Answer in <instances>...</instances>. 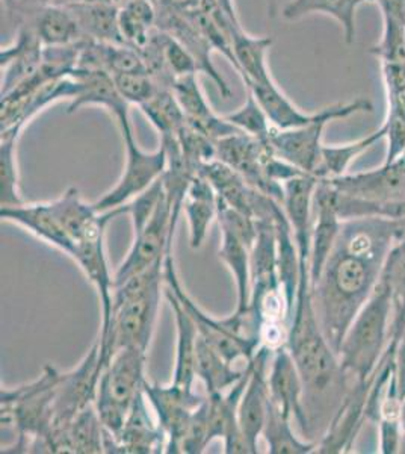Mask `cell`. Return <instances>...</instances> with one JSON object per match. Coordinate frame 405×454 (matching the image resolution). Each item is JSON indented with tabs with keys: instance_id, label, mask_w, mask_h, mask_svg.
<instances>
[{
	"instance_id": "cell-11",
	"label": "cell",
	"mask_w": 405,
	"mask_h": 454,
	"mask_svg": "<svg viewBox=\"0 0 405 454\" xmlns=\"http://www.w3.org/2000/svg\"><path fill=\"white\" fill-rule=\"evenodd\" d=\"M271 403L280 412L293 419L304 436H312V426L304 406V383L297 364L286 346L272 351L268 368Z\"/></svg>"
},
{
	"instance_id": "cell-3",
	"label": "cell",
	"mask_w": 405,
	"mask_h": 454,
	"mask_svg": "<svg viewBox=\"0 0 405 454\" xmlns=\"http://www.w3.org/2000/svg\"><path fill=\"white\" fill-rule=\"evenodd\" d=\"M333 186L339 217L405 220V152L380 168L327 177Z\"/></svg>"
},
{
	"instance_id": "cell-37",
	"label": "cell",
	"mask_w": 405,
	"mask_h": 454,
	"mask_svg": "<svg viewBox=\"0 0 405 454\" xmlns=\"http://www.w3.org/2000/svg\"><path fill=\"white\" fill-rule=\"evenodd\" d=\"M224 117L233 126H237L241 132L250 135L253 138L262 141V143L269 141V135L274 129V126L268 119L267 113L257 102L254 94L248 91V90H246L245 104L242 105L241 108L235 111V113L227 114Z\"/></svg>"
},
{
	"instance_id": "cell-22",
	"label": "cell",
	"mask_w": 405,
	"mask_h": 454,
	"mask_svg": "<svg viewBox=\"0 0 405 454\" xmlns=\"http://www.w3.org/2000/svg\"><path fill=\"white\" fill-rule=\"evenodd\" d=\"M183 211L190 226L191 248L199 250L205 243L212 222L218 218V196L203 176L197 175L191 182L183 200Z\"/></svg>"
},
{
	"instance_id": "cell-1",
	"label": "cell",
	"mask_w": 405,
	"mask_h": 454,
	"mask_svg": "<svg viewBox=\"0 0 405 454\" xmlns=\"http://www.w3.org/2000/svg\"><path fill=\"white\" fill-rule=\"evenodd\" d=\"M405 237V220H344L329 259L312 285L313 305L330 346L339 355L349 325L380 282L390 250Z\"/></svg>"
},
{
	"instance_id": "cell-29",
	"label": "cell",
	"mask_w": 405,
	"mask_h": 454,
	"mask_svg": "<svg viewBox=\"0 0 405 454\" xmlns=\"http://www.w3.org/2000/svg\"><path fill=\"white\" fill-rule=\"evenodd\" d=\"M375 4L383 17V35L370 53L380 62L405 61V0H363Z\"/></svg>"
},
{
	"instance_id": "cell-21",
	"label": "cell",
	"mask_w": 405,
	"mask_h": 454,
	"mask_svg": "<svg viewBox=\"0 0 405 454\" xmlns=\"http://www.w3.org/2000/svg\"><path fill=\"white\" fill-rule=\"evenodd\" d=\"M165 280V279H164ZM164 294L168 300L171 309L175 312V329H177V344H175V365L173 372V383L177 387L194 391L195 362H197V344H199V329L191 315L186 312L179 299L165 285Z\"/></svg>"
},
{
	"instance_id": "cell-39",
	"label": "cell",
	"mask_w": 405,
	"mask_h": 454,
	"mask_svg": "<svg viewBox=\"0 0 405 454\" xmlns=\"http://www.w3.org/2000/svg\"><path fill=\"white\" fill-rule=\"evenodd\" d=\"M209 444V403L206 395L205 402L195 409L186 427L185 436L182 441V453L200 454Z\"/></svg>"
},
{
	"instance_id": "cell-14",
	"label": "cell",
	"mask_w": 405,
	"mask_h": 454,
	"mask_svg": "<svg viewBox=\"0 0 405 454\" xmlns=\"http://www.w3.org/2000/svg\"><path fill=\"white\" fill-rule=\"evenodd\" d=\"M330 121L333 120H318L315 123L293 129L274 128L268 145L278 158L297 167L298 170L318 176L323 162V129Z\"/></svg>"
},
{
	"instance_id": "cell-33",
	"label": "cell",
	"mask_w": 405,
	"mask_h": 454,
	"mask_svg": "<svg viewBox=\"0 0 405 454\" xmlns=\"http://www.w3.org/2000/svg\"><path fill=\"white\" fill-rule=\"evenodd\" d=\"M292 419L280 412L269 398L267 423L263 427L262 438L268 445V453L271 454H308L316 453L318 442L303 441L295 434Z\"/></svg>"
},
{
	"instance_id": "cell-10",
	"label": "cell",
	"mask_w": 405,
	"mask_h": 454,
	"mask_svg": "<svg viewBox=\"0 0 405 454\" xmlns=\"http://www.w3.org/2000/svg\"><path fill=\"white\" fill-rule=\"evenodd\" d=\"M144 394L168 439L165 453H182V441L191 417L206 397L173 382L169 385L145 382Z\"/></svg>"
},
{
	"instance_id": "cell-27",
	"label": "cell",
	"mask_w": 405,
	"mask_h": 454,
	"mask_svg": "<svg viewBox=\"0 0 405 454\" xmlns=\"http://www.w3.org/2000/svg\"><path fill=\"white\" fill-rule=\"evenodd\" d=\"M221 229V261L226 263L237 284L238 312L246 310L252 300V248L229 227Z\"/></svg>"
},
{
	"instance_id": "cell-17",
	"label": "cell",
	"mask_w": 405,
	"mask_h": 454,
	"mask_svg": "<svg viewBox=\"0 0 405 454\" xmlns=\"http://www.w3.org/2000/svg\"><path fill=\"white\" fill-rule=\"evenodd\" d=\"M342 218L339 217L333 186L327 179H319L313 194L312 205V254H310V282L318 280L323 265L329 259L339 232Z\"/></svg>"
},
{
	"instance_id": "cell-2",
	"label": "cell",
	"mask_w": 405,
	"mask_h": 454,
	"mask_svg": "<svg viewBox=\"0 0 405 454\" xmlns=\"http://www.w3.org/2000/svg\"><path fill=\"white\" fill-rule=\"evenodd\" d=\"M164 263H154L113 288L111 320L97 340L103 368L121 348L149 351L165 286Z\"/></svg>"
},
{
	"instance_id": "cell-16",
	"label": "cell",
	"mask_w": 405,
	"mask_h": 454,
	"mask_svg": "<svg viewBox=\"0 0 405 454\" xmlns=\"http://www.w3.org/2000/svg\"><path fill=\"white\" fill-rule=\"evenodd\" d=\"M158 27L185 47L197 62L199 72L205 73L206 76H209L215 82L222 98H230V87L227 85L226 79L221 76V73L216 70L212 62L214 47L201 31L200 27L186 11L179 12V11L158 10Z\"/></svg>"
},
{
	"instance_id": "cell-40",
	"label": "cell",
	"mask_w": 405,
	"mask_h": 454,
	"mask_svg": "<svg viewBox=\"0 0 405 454\" xmlns=\"http://www.w3.org/2000/svg\"><path fill=\"white\" fill-rule=\"evenodd\" d=\"M162 52H164L165 66L175 81L182 76L200 73L192 55L177 40L164 31H162Z\"/></svg>"
},
{
	"instance_id": "cell-9",
	"label": "cell",
	"mask_w": 405,
	"mask_h": 454,
	"mask_svg": "<svg viewBox=\"0 0 405 454\" xmlns=\"http://www.w3.org/2000/svg\"><path fill=\"white\" fill-rule=\"evenodd\" d=\"M246 90L254 94V98L267 113L268 119L276 129L301 128L323 119H331L334 121V120L347 119L354 114L372 113L374 109L368 98H360L347 104L331 105L321 109L318 113H306L303 109L298 108L297 105L283 93L272 78L265 82L252 83L250 87H246Z\"/></svg>"
},
{
	"instance_id": "cell-6",
	"label": "cell",
	"mask_w": 405,
	"mask_h": 454,
	"mask_svg": "<svg viewBox=\"0 0 405 454\" xmlns=\"http://www.w3.org/2000/svg\"><path fill=\"white\" fill-rule=\"evenodd\" d=\"M102 372L100 344L96 340V344L88 351L82 361L79 362L76 368L61 372L51 408V428L46 436L34 445L32 453H51V445L58 438V434L64 432V428L67 427L79 413L93 406Z\"/></svg>"
},
{
	"instance_id": "cell-44",
	"label": "cell",
	"mask_w": 405,
	"mask_h": 454,
	"mask_svg": "<svg viewBox=\"0 0 405 454\" xmlns=\"http://www.w3.org/2000/svg\"><path fill=\"white\" fill-rule=\"evenodd\" d=\"M401 419H402V428H404L405 434V400L404 403H402V417H401Z\"/></svg>"
},
{
	"instance_id": "cell-41",
	"label": "cell",
	"mask_w": 405,
	"mask_h": 454,
	"mask_svg": "<svg viewBox=\"0 0 405 454\" xmlns=\"http://www.w3.org/2000/svg\"><path fill=\"white\" fill-rule=\"evenodd\" d=\"M5 6L6 16L17 27L31 20L36 11L43 6L51 5V0H2Z\"/></svg>"
},
{
	"instance_id": "cell-30",
	"label": "cell",
	"mask_w": 405,
	"mask_h": 454,
	"mask_svg": "<svg viewBox=\"0 0 405 454\" xmlns=\"http://www.w3.org/2000/svg\"><path fill=\"white\" fill-rule=\"evenodd\" d=\"M246 367L237 370L233 364L199 336L195 376L205 385L207 395L226 393L231 387H235L245 374Z\"/></svg>"
},
{
	"instance_id": "cell-25",
	"label": "cell",
	"mask_w": 405,
	"mask_h": 454,
	"mask_svg": "<svg viewBox=\"0 0 405 454\" xmlns=\"http://www.w3.org/2000/svg\"><path fill=\"white\" fill-rule=\"evenodd\" d=\"M26 23L34 27L44 47L72 46L85 40L76 17L73 16L67 6H43Z\"/></svg>"
},
{
	"instance_id": "cell-42",
	"label": "cell",
	"mask_w": 405,
	"mask_h": 454,
	"mask_svg": "<svg viewBox=\"0 0 405 454\" xmlns=\"http://www.w3.org/2000/svg\"><path fill=\"white\" fill-rule=\"evenodd\" d=\"M154 4L158 10L183 12L199 5V0H154Z\"/></svg>"
},
{
	"instance_id": "cell-19",
	"label": "cell",
	"mask_w": 405,
	"mask_h": 454,
	"mask_svg": "<svg viewBox=\"0 0 405 454\" xmlns=\"http://www.w3.org/2000/svg\"><path fill=\"white\" fill-rule=\"evenodd\" d=\"M171 90L179 102L180 108L185 113L188 124L200 130L201 134L209 137L211 140L218 141L229 135L241 132L226 117H218L212 111L199 85L197 74H188L175 79Z\"/></svg>"
},
{
	"instance_id": "cell-13",
	"label": "cell",
	"mask_w": 405,
	"mask_h": 454,
	"mask_svg": "<svg viewBox=\"0 0 405 454\" xmlns=\"http://www.w3.org/2000/svg\"><path fill=\"white\" fill-rule=\"evenodd\" d=\"M150 403L141 394L117 436L105 430V453L150 454L167 451V434L150 415Z\"/></svg>"
},
{
	"instance_id": "cell-32",
	"label": "cell",
	"mask_w": 405,
	"mask_h": 454,
	"mask_svg": "<svg viewBox=\"0 0 405 454\" xmlns=\"http://www.w3.org/2000/svg\"><path fill=\"white\" fill-rule=\"evenodd\" d=\"M119 20L124 44L141 51L158 29V8L154 0H132L120 6Z\"/></svg>"
},
{
	"instance_id": "cell-24",
	"label": "cell",
	"mask_w": 405,
	"mask_h": 454,
	"mask_svg": "<svg viewBox=\"0 0 405 454\" xmlns=\"http://www.w3.org/2000/svg\"><path fill=\"white\" fill-rule=\"evenodd\" d=\"M68 10L76 17L83 36L94 42L124 44L120 31V6L113 2H76Z\"/></svg>"
},
{
	"instance_id": "cell-45",
	"label": "cell",
	"mask_w": 405,
	"mask_h": 454,
	"mask_svg": "<svg viewBox=\"0 0 405 454\" xmlns=\"http://www.w3.org/2000/svg\"><path fill=\"white\" fill-rule=\"evenodd\" d=\"M129 2H132V0H113V4H117L119 6L126 5Z\"/></svg>"
},
{
	"instance_id": "cell-4",
	"label": "cell",
	"mask_w": 405,
	"mask_h": 454,
	"mask_svg": "<svg viewBox=\"0 0 405 454\" xmlns=\"http://www.w3.org/2000/svg\"><path fill=\"white\" fill-rule=\"evenodd\" d=\"M392 325V291L389 282L381 274L380 282L370 300L349 325L339 350L349 385H372L381 357L385 356L390 340Z\"/></svg>"
},
{
	"instance_id": "cell-34",
	"label": "cell",
	"mask_w": 405,
	"mask_h": 454,
	"mask_svg": "<svg viewBox=\"0 0 405 454\" xmlns=\"http://www.w3.org/2000/svg\"><path fill=\"white\" fill-rule=\"evenodd\" d=\"M21 128L0 132V205L17 207L23 203L17 167V141Z\"/></svg>"
},
{
	"instance_id": "cell-38",
	"label": "cell",
	"mask_w": 405,
	"mask_h": 454,
	"mask_svg": "<svg viewBox=\"0 0 405 454\" xmlns=\"http://www.w3.org/2000/svg\"><path fill=\"white\" fill-rule=\"evenodd\" d=\"M115 87L121 94V98L129 105L143 106L150 98H153L160 90V83L154 81L149 73H124V74H113Z\"/></svg>"
},
{
	"instance_id": "cell-35",
	"label": "cell",
	"mask_w": 405,
	"mask_h": 454,
	"mask_svg": "<svg viewBox=\"0 0 405 454\" xmlns=\"http://www.w3.org/2000/svg\"><path fill=\"white\" fill-rule=\"evenodd\" d=\"M160 137H177L185 126V113L180 108L171 88L160 87L147 104L139 106Z\"/></svg>"
},
{
	"instance_id": "cell-31",
	"label": "cell",
	"mask_w": 405,
	"mask_h": 454,
	"mask_svg": "<svg viewBox=\"0 0 405 454\" xmlns=\"http://www.w3.org/2000/svg\"><path fill=\"white\" fill-rule=\"evenodd\" d=\"M363 0H291L283 8L282 16L286 20H298L308 14L321 12L333 17L344 27L345 40H355V12Z\"/></svg>"
},
{
	"instance_id": "cell-15",
	"label": "cell",
	"mask_w": 405,
	"mask_h": 454,
	"mask_svg": "<svg viewBox=\"0 0 405 454\" xmlns=\"http://www.w3.org/2000/svg\"><path fill=\"white\" fill-rule=\"evenodd\" d=\"M72 76L76 81V94L70 100L68 114L76 113L77 109L87 105H96L108 109L119 124L121 135L134 132L129 117V104L119 93L111 73L103 70H74Z\"/></svg>"
},
{
	"instance_id": "cell-7",
	"label": "cell",
	"mask_w": 405,
	"mask_h": 454,
	"mask_svg": "<svg viewBox=\"0 0 405 454\" xmlns=\"http://www.w3.org/2000/svg\"><path fill=\"white\" fill-rule=\"evenodd\" d=\"M175 233L173 207L165 192L149 222L134 231V241L128 256L113 274V288L153 267L154 263L162 262L167 254H173Z\"/></svg>"
},
{
	"instance_id": "cell-26",
	"label": "cell",
	"mask_w": 405,
	"mask_h": 454,
	"mask_svg": "<svg viewBox=\"0 0 405 454\" xmlns=\"http://www.w3.org/2000/svg\"><path fill=\"white\" fill-rule=\"evenodd\" d=\"M383 276L392 291V325L385 356H395L396 348L405 333V237L390 250Z\"/></svg>"
},
{
	"instance_id": "cell-20",
	"label": "cell",
	"mask_w": 405,
	"mask_h": 454,
	"mask_svg": "<svg viewBox=\"0 0 405 454\" xmlns=\"http://www.w3.org/2000/svg\"><path fill=\"white\" fill-rule=\"evenodd\" d=\"M0 217L5 222L16 223L19 226L25 227L27 232L35 235L51 247L61 250L62 254L67 256L72 254V241L51 209V201L2 207Z\"/></svg>"
},
{
	"instance_id": "cell-36",
	"label": "cell",
	"mask_w": 405,
	"mask_h": 454,
	"mask_svg": "<svg viewBox=\"0 0 405 454\" xmlns=\"http://www.w3.org/2000/svg\"><path fill=\"white\" fill-rule=\"evenodd\" d=\"M385 129L381 126L380 129L375 130L372 134L364 137L362 140L354 141V143L342 145H323V162H321L318 173L319 179L347 175L351 162L357 160L363 152L370 149L375 143L385 140Z\"/></svg>"
},
{
	"instance_id": "cell-8",
	"label": "cell",
	"mask_w": 405,
	"mask_h": 454,
	"mask_svg": "<svg viewBox=\"0 0 405 454\" xmlns=\"http://www.w3.org/2000/svg\"><path fill=\"white\" fill-rule=\"evenodd\" d=\"M123 141L126 145L123 175L113 190L94 201L93 207L97 212L113 211L123 207L128 201L149 190L154 182L160 181L167 168L164 145H160V149L154 152H145L136 145L134 132L123 135Z\"/></svg>"
},
{
	"instance_id": "cell-5",
	"label": "cell",
	"mask_w": 405,
	"mask_h": 454,
	"mask_svg": "<svg viewBox=\"0 0 405 454\" xmlns=\"http://www.w3.org/2000/svg\"><path fill=\"white\" fill-rule=\"evenodd\" d=\"M147 351L135 347L121 348L103 368L96 393V411L111 436L123 428L129 413L144 393Z\"/></svg>"
},
{
	"instance_id": "cell-43",
	"label": "cell",
	"mask_w": 405,
	"mask_h": 454,
	"mask_svg": "<svg viewBox=\"0 0 405 454\" xmlns=\"http://www.w3.org/2000/svg\"><path fill=\"white\" fill-rule=\"evenodd\" d=\"M218 4H220L222 11L226 12L227 17H229L233 23L241 25V21L238 19L237 8H235V0H218Z\"/></svg>"
},
{
	"instance_id": "cell-12",
	"label": "cell",
	"mask_w": 405,
	"mask_h": 454,
	"mask_svg": "<svg viewBox=\"0 0 405 454\" xmlns=\"http://www.w3.org/2000/svg\"><path fill=\"white\" fill-rule=\"evenodd\" d=\"M272 350L262 346L250 361V377L242 394L238 421L242 434L252 447L253 453H259V438L262 436L269 408V387H268V368Z\"/></svg>"
},
{
	"instance_id": "cell-18",
	"label": "cell",
	"mask_w": 405,
	"mask_h": 454,
	"mask_svg": "<svg viewBox=\"0 0 405 454\" xmlns=\"http://www.w3.org/2000/svg\"><path fill=\"white\" fill-rule=\"evenodd\" d=\"M44 57V46L31 25L17 27L16 40L0 51L2 68V96L11 93L31 78L40 68Z\"/></svg>"
},
{
	"instance_id": "cell-46",
	"label": "cell",
	"mask_w": 405,
	"mask_h": 454,
	"mask_svg": "<svg viewBox=\"0 0 405 454\" xmlns=\"http://www.w3.org/2000/svg\"><path fill=\"white\" fill-rule=\"evenodd\" d=\"M401 453H405V434L404 438H402V445H401Z\"/></svg>"
},
{
	"instance_id": "cell-28",
	"label": "cell",
	"mask_w": 405,
	"mask_h": 454,
	"mask_svg": "<svg viewBox=\"0 0 405 454\" xmlns=\"http://www.w3.org/2000/svg\"><path fill=\"white\" fill-rule=\"evenodd\" d=\"M271 44V38L250 35L244 31V27L233 32L231 46L237 59V72L241 74L245 87L272 78L267 62V53Z\"/></svg>"
},
{
	"instance_id": "cell-23",
	"label": "cell",
	"mask_w": 405,
	"mask_h": 454,
	"mask_svg": "<svg viewBox=\"0 0 405 454\" xmlns=\"http://www.w3.org/2000/svg\"><path fill=\"white\" fill-rule=\"evenodd\" d=\"M51 453H105V427L94 404L64 428L51 445Z\"/></svg>"
}]
</instances>
